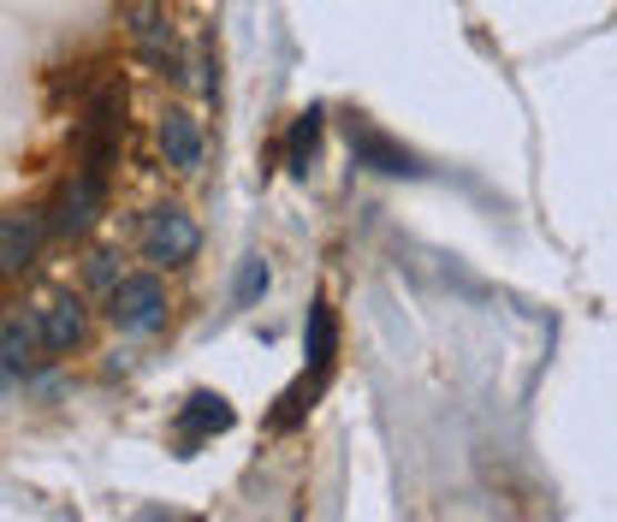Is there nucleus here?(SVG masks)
<instances>
[{
	"mask_svg": "<svg viewBox=\"0 0 617 522\" xmlns=\"http://www.w3.org/2000/svg\"><path fill=\"white\" fill-rule=\"evenodd\" d=\"M131 48L143 54V66H179V42H173V19L161 0H136L131 7Z\"/></svg>",
	"mask_w": 617,
	"mask_h": 522,
	"instance_id": "obj_5",
	"label": "nucleus"
},
{
	"mask_svg": "<svg viewBox=\"0 0 617 522\" xmlns=\"http://www.w3.org/2000/svg\"><path fill=\"white\" fill-rule=\"evenodd\" d=\"M48 238V220L37 208H24V214H0V280H12V273H24L30 261H37Z\"/></svg>",
	"mask_w": 617,
	"mask_h": 522,
	"instance_id": "obj_6",
	"label": "nucleus"
},
{
	"mask_svg": "<svg viewBox=\"0 0 617 522\" xmlns=\"http://www.w3.org/2000/svg\"><path fill=\"white\" fill-rule=\"evenodd\" d=\"M108 321L131 339H149L166 327V285L154 273H119V285L108 291Z\"/></svg>",
	"mask_w": 617,
	"mask_h": 522,
	"instance_id": "obj_1",
	"label": "nucleus"
},
{
	"mask_svg": "<svg viewBox=\"0 0 617 522\" xmlns=\"http://www.w3.org/2000/svg\"><path fill=\"white\" fill-rule=\"evenodd\" d=\"M196 243H202L196 220L184 214V208H173V202L154 208V214L143 220V255L154 261V268H179V261H191Z\"/></svg>",
	"mask_w": 617,
	"mask_h": 522,
	"instance_id": "obj_2",
	"label": "nucleus"
},
{
	"mask_svg": "<svg viewBox=\"0 0 617 522\" xmlns=\"http://www.w3.org/2000/svg\"><path fill=\"white\" fill-rule=\"evenodd\" d=\"M303 357H308V380H327L333 357H338V321H333V303H308V321H303Z\"/></svg>",
	"mask_w": 617,
	"mask_h": 522,
	"instance_id": "obj_10",
	"label": "nucleus"
},
{
	"mask_svg": "<svg viewBox=\"0 0 617 522\" xmlns=\"http://www.w3.org/2000/svg\"><path fill=\"white\" fill-rule=\"evenodd\" d=\"M37 344L42 351H72V344H83V333H90V315H83V303L72 298H60V303H48L37 309Z\"/></svg>",
	"mask_w": 617,
	"mask_h": 522,
	"instance_id": "obj_9",
	"label": "nucleus"
},
{
	"mask_svg": "<svg viewBox=\"0 0 617 522\" xmlns=\"http://www.w3.org/2000/svg\"><path fill=\"white\" fill-rule=\"evenodd\" d=\"M161 154H166V167H179V172H196L202 167V126H196V113H184V108H166L161 113Z\"/></svg>",
	"mask_w": 617,
	"mask_h": 522,
	"instance_id": "obj_8",
	"label": "nucleus"
},
{
	"mask_svg": "<svg viewBox=\"0 0 617 522\" xmlns=\"http://www.w3.org/2000/svg\"><path fill=\"white\" fill-rule=\"evenodd\" d=\"M90 285H119V268H113V255L108 250H101V255H90Z\"/></svg>",
	"mask_w": 617,
	"mask_h": 522,
	"instance_id": "obj_14",
	"label": "nucleus"
},
{
	"mask_svg": "<svg viewBox=\"0 0 617 522\" xmlns=\"http://www.w3.org/2000/svg\"><path fill=\"white\" fill-rule=\"evenodd\" d=\"M351 149H356V167L368 172H386V179H416L422 161L409 154L404 143H392L381 126H368V119H351Z\"/></svg>",
	"mask_w": 617,
	"mask_h": 522,
	"instance_id": "obj_4",
	"label": "nucleus"
},
{
	"mask_svg": "<svg viewBox=\"0 0 617 522\" xmlns=\"http://www.w3.org/2000/svg\"><path fill=\"white\" fill-rule=\"evenodd\" d=\"M321 126H327V113H321V108H303L297 119H291V131H285L291 172H308V161H315V149H321Z\"/></svg>",
	"mask_w": 617,
	"mask_h": 522,
	"instance_id": "obj_12",
	"label": "nucleus"
},
{
	"mask_svg": "<svg viewBox=\"0 0 617 522\" xmlns=\"http://www.w3.org/2000/svg\"><path fill=\"white\" fill-rule=\"evenodd\" d=\"M232 422H237V410L220 392H191L179 410V445H184L179 458H191V445L214 440V433H232Z\"/></svg>",
	"mask_w": 617,
	"mask_h": 522,
	"instance_id": "obj_7",
	"label": "nucleus"
},
{
	"mask_svg": "<svg viewBox=\"0 0 617 522\" xmlns=\"http://www.w3.org/2000/svg\"><path fill=\"white\" fill-rule=\"evenodd\" d=\"M37 327L30 321H0V387H12V380H24L30 357H37Z\"/></svg>",
	"mask_w": 617,
	"mask_h": 522,
	"instance_id": "obj_11",
	"label": "nucleus"
},
{
	"mask_svg": "<svg viewBox=\"0 0 617 522\" xmlns=\"http://www.w3.org/2000/svg\"><path fill=\"white\" fill-rule=\"evenodd\" d=\"M101 197H108V172L78 167V179L65 184V197H60V208H54V220H48V232L83 238V232L95 225V214H101Z\"/></svg>",
	"mask_w": 617,
	"mask_h": 522,
	"instance_id": "obj_3",
	"label": "nucleus"
},
{
	"mask_svg": "<svg viewBox=\"0 0 617 522\" xmlns=\"http://www.w3.org/2000/svg\"><path fill=\"white\" fill-rule=\"evenodd\" d=\"M267 298V261L262 255H244L237 261V280H232V303L237 309H255Z\"/></svg>",
	"mask_w": 617,
	"mask_h": 522,
	"instance_id": "obj_13",
	"label": "nucleus"
}]
</instances>
